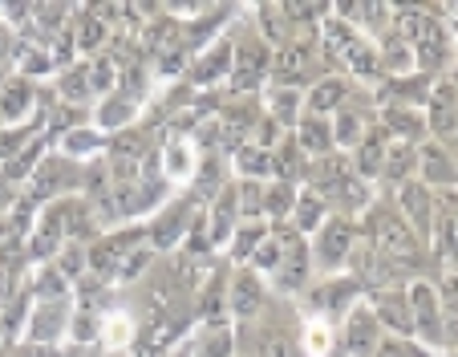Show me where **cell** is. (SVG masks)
Here are the masks:
<instances>
[{"instance_id": "cell-5", "label": "cell", "mask_w": 458, "mask_h": 357, "mask_svg": "<svg viewBox=\"0 0 458 357\" xmlns=\"http://www.w3.org/2000/svg\"><path fill=\"white\" fill-rule=\"evenodd\" d=\"M256 305H259V288H256V280L243 276L240 285H235V313L251 317V313H256Z\"/></svg>"}, {"instance_id": "cell-11", "label": "cell", "mask_w": 458, "mask_h": 357, "mask_svg": "<svg viewBox=\"0 0 458 357\" xmlns=\"http://www.w3.org/2000/svg\"><path fill=\"white\" fill-rule=\"evenodd\" d=\"M454 114H450V106H434V126H438V131H454Z\"/></svg>"}, {"instance_id": "cell-3", "label": "cell", "mask_w": 458, "mask_h": 357, "mask_svg": "<svg viewBox=\"0 0 458 357\" xmlns=\"http://www.w3.org/2000/svg\"><path fill=\"white\" fill-rule=\"evenodd\" d=\"M418 53H422V65H438L442 62V33H438V25H422V29H418Z\"/></svg>"}, {"instance_id": "cell-15", "label": "cell", "mask_w": 458, "mask_h": 357, "mask_svg": "<svg viewBox=\"0 0 458 357\" xmlns=\"http://www.w3.org/2000/svg\"><path fill=\"white\" fill-rule=\"evenodd\" d=\"M243 166H248V171H264V155H256V150H248V155H243Z\"/></svg>"}, {"instance_id": "cell-16", "label": "cell", "mask_w": 458, "mask_h": 357, "mask_svg": "<svg viewBox=\"0 0 458 357\" xmlns=\"http://www.w3.org/2000/svg\"><path fill=\"white\" fill-rule=\"evenodd\" d=\"M94 37H98V41H102V25H94V21H89V25H86V33H81V41H86V45H94Z\"/></svg>"}, {"instance_id": "cell-4", "label": "cell", "mask_w": 458, "mask_h": 357, "mask_svg": "<svg viewBox=\"0 0 458 357\" xmlns=\"http://www.w3.org/2000/svg\"><path fill=\"white\" fill-rule=\"evenodd\" d=\"M349 349H353L357 357H369V349H373V321L369 317H353V321H349Z\"/></svg>"}, {"instance_id": "cell-12", "label": "cell", "mask_w": 458, "mask_h": 357, "mask_svg": "<svg viewBox=\"0 0 458 357\" xmlns=\"http://www.w3.org/2000/svg\"><path fill=\"white\" fill-rule=\"evenodd\" d=\"M259 357H293V345H288V341H268Z\"/></svg>"}, {"instance_id": "cell-6", "label": "cell", "mask_w": 458, "mask_h": 357, "mask_svg": "<svg viewBox=\"0 0 458 357\" xmlns=\"http://www.w3.org/2000/svg\"><path fill=\"white\" fill-rule=\"evenodd\" d=\"M304 65H309V45H293V49L284 53V57H280V65H276V73L280 78H293V73H301Z\"/></svg>"}, {"instance_id": "cell-7", "label": "cell", "mask_w": 458, "mask_h": 357, "mask_svg": "<svg viewBox=\"0 0 458 357\" xmlns=\"http://www.w3.org/2000/svg\"><path fill=\"white\" fill-rule=\"evenodd\" d=\"M341 94H345L341 81H325V86H317V94H312V106H317V110H329V106L341 102Z\"/></svg>"}, {"instance_id": "cell-2", "label": "cell", "mask_w": 458, "mask_h": 357, "mask_svg": "<svg viewBox=\"0 0 458 357\" xmlns=\"http://www.w3.org/2000/svg\"><path fill=\"white\" fill-rule=\"evenodd\" d=\"M349 248V227L345 224H329L325 227V235H320V256L325 260H341Z\"/></svg>"}, {"instance_id": "cell-8", "label": "cell", "mask_w": 458, "mask_h": 357, "mask_svg": "<svg viewBox=\"0 0 458 357\" xmlns=\"http://www.w3.org/2000/svg\"><path fill=\"white\" fill-rule=\"evenodd\" d=\"M0 110L9 114V118H13V114L25 110V86H13L9 94H4V102H0Z\"/></svg>"}, {"instance_id": "cell-1", "label": "cell", "mask_w": 458, "mask_h": 357, "mask_svg": "<svg viewBox=\"0 0 458 357\" xmlns=\"http://www.w3.org/2000/svg\"><path fill=\"white\" fill-rule=\"evenodd\" d=\"M377 232H381V240H386L389 252H398V256H410V252H414V235L402 227V219L381 216V219H377Z\"/></svg>"}, {"instance_id": "cell-14", "label": "cell", "mask_w": 458, "mask_h": 357, "mask_svg": "<svg viewBox=\"0 0 458 357\" xmlns=\"http://www.w3.org/2000/svg\"><path fill=\"white\" fill-rule=\"evenodd\" d=\"M227 349H232V341H227V337H216V341L208 345V357H224Z\"/></svg>"}, {"instance_id": "cell-13", "label": "cell", "mask_w": 458, "mask_h": 357, "mask_svg": "<svg viewBox=\"0 0 458 357\" xmlns=\"http://www.w3.org/2000/svg\"><path fill=\"white\" fill-rule=\"evenodd\" d=\"M357 126H361V123H357L353 114H345V118H341V139L353 142V139H357Z\"/></svg>"}, {"instance_id": "cell-10", "label": "cell", "mask_w": 458, "mask_h": 357, "mask_svg": "<svg viewBox=\"0 0 458 357\" xmlns=\"http://www.w3.org/2000/svg\"><path fill=\"white\" fill-rule=\"evenodd\" d=\"M304 142H309L312 150H325V142H329V131H320V123H309V126H304Z\"/></svg>"}, {"instance_id": "cell-9", "label": "cell", "mask_w": 458, "mask_h": 357, "mask_svg": "<svg viewBox=\"0 0 458 357\" xmlns=\"http://www.w3.org/2000/svg\"><path fill=\"white\" fill-rule=\"evenodd\" d=\"M406 203H410V211H414V219L422 224V219H426V191H422V187H410Z\"/></svg>"}]
</instances>
